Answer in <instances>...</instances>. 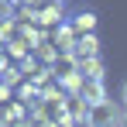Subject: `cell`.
Segmentation results:
<instances>
[{
  "label": "cell",
  "mask_w": 127,
  "mask_h": 127,
  "mask_svg": "<svg viewBox=\"0 0 127 127\" xmlns=\"http://www.w3.org/2000/svg\"><path fill=\"white\" fill-rule=\"evenodd\" d=\"M52 76H55V79H62V83L76 76V59H72V52L55 55V62H52Z\"/></svg>",
  "instance_id": "3957f363"
},
{
  "label": "cell",
  "mask_w": 127,
  "mask_h": 127,
  "mask_svg": "<svg viewBox=\"0 0 127 127\" xmlns=\"http://www.w3.org/2000/svg\"><path fill=\"white\" fill-rule=\"evenodd\" d=\"M100 55V38L93 34V31H86V34H76V45H72V59L79 62V59H96Z\"/></svg>",
  "instance_id": "7a4b0ae2"
},
{
  "label": "cell",
  "mask_w": 127,
  "mask_h": 127,
  "mask_svg": "<svg viewBox=\"0 0 127 127\" xmlns=\"http://www.w3.org/2000/svg\"><path fill=\"white\" fill-rule=\"evenodd\" d=\"M7 59H10V55H7V45L0 41V69H7Z\"/></svg>",
  "instance_id": "9c48e42d"
},
{
  "label": "cell",
  "mask_w": 127,
  "mask_h": 127,
  "mask_svg": "<svg viewBox=\"0 0 127 127\" xmlns=\"http://www.w3.org/2000/svg\"><path fill=\"white\" fill-rule=\"evenodd\" d=\"M120 100H124V106H127V83H124V89H120Z\"/></svg>",
  "instance_id": "8fae6325"
},
{
  "label": "cell",
  "mask_w": 127,
  "mask_h": 127,
  "mask_svg": "<svg viewBox=\"0 0 127 127\" xmlns=\"http://www.w3.org/2000/svg\"><path fill=\"white\" fill-rule=\"evenodd\" d=\"M117 117H120V106L113 100H96V103H86V124L89 127H117Z\"/></svg>",
  "instance_id": "6da1fadb"
},
{
  "label": "cell",
  "mask_w": 127,
  "mask_h": 127,
  "mask_svg": "<svg viewBox=\"0 0 127 127\" xmlns=\"http://www.w3.org/2000/svg\"><path fill=\"white\" fill-rule=\"evenodd\" d=\"M117 127H127V110H120V117H117Z\"/></svg>",
  "instance_id": "30bf717a"
},
{
  "label": "cell",
  "mask_w": 127,
  "mask_h": 127,
  "mask_svg": "<svg viewBox=\"0 0 127 127\" xmlns=\"http://www.w3.org/2000/svg\"><path fill=\"white\" fill-rule=\"evenodd\" d=\"M69 28H72L76 34H86V31H93V28H96V14H93V10H79V14H76V21L69 24Z\"/></svg>",
  "instance_id": "5b68a950"
},
{
  "label": "cell",
  "mask_w": 127,
  "mask_h": 127,
  "mask_svg": "<svg viewBox=\"0 0 127 127\" xmlns=\"http://www.w3.org/2000/svg\"><path fill=\"white\" fill-rule=\"evenodd\" d=\"M0 17H14V3L10 0H0Z\"/></svg>",
  "instance_id": "ba28073f"
},
{
  "label": "cell",
  "mask_w": 127,
  "mask_h": 127,
  "mask_svg": "<svg viewBox=\"0 0 127 127\" xmlns=\"http://www.w3.org/2000/svg\"><path fill=\"white\" fill-rule=\"evenodd\" d=\"M72 45H76V31H72L69 24H62V28L55 31V48H59V55H62V52H72Z\"/></svg>",
  "instance_id": "8992f818"
},
{
  "label": "cell",
  "mask_w": 127,
  "mask_h": 127,
  "mask_svg": "<svg viewBox=\"0 0 127 127\" xmlns=\"http://www.w3.org/2000/svg\"><path fill=\"white\" fill-rule=\"evenodd\" d=\"M79 96H83L86 103H96V100H103L106 93H103V79H79Z\"/></svg>",
  "instance_id": "277c9868"
},
{
  "label": "cell",
  "mask_w": 127,
  "mask_h": 127,
  "mask_svg": "<svg viewBox=\"0 0 127 127\" xmlns=\"http://www.w3.org/2000/svg\"><path fill=\"white\" fill-rule=\"evenodd\" d=\"M0 127H10V124H0Z\"/></svg>",
  "instance_id": "7c38bea8"
},
{
  "label": "cell",
  "mask_w": 127,
  "mask_h": 127,
  "mask_svg": "<svg viewBox=\"0 0 127 127\" xmlns=\"http://www.w3.org/2000/svg\"><path fill=\"white\" fill-rule=\"evenodd\" d=\"M14 31H17V21L14 17H0V41H7Z\"/></svg>",
  "instance_id": "52a82bcc"
}]
</instances>
